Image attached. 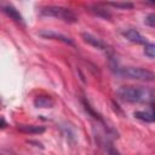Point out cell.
Wrapping results in <instances>:
<instances>
[{
  "mask_svg": "<svg viewBox=\"0 0 155 155\" xmlns=\"http://www.w3.org/2000/svg\"><path fill=\"white\" fill-rule=\"evenodd\" d=\"M110 69L116 75H120L126 79H132V80L150 82V81H154V78H155L154 73L148 69H143V68H138V67H120L117 61L114 59L113 57L110 58Z\"/></svg>",
  "mask_w": 155,
  "mask_h": 155,
  "instance_id": "obj_1",
  "label": "cell"
},
{
  "mask_svg": "<svg viewBox=\"0 0 155 155\" xmlns=\"http://www.w3.org/2000/svg\"><path fill=\"white\" fill-rule=\"evenodd\" d=\"M117 96L121 101L128 103H151L153 91L138 86H121L117 90Z\"/></svg>",
  "mask_w": 155,
  "mask_h": 155,
  "instance_id": "obj_2",
  "label": "cell"
},
{
  "mask_svg": "<svg viewBox=\"0 0 155 155\" xmlns=\"http://www.w3.org/2000/svg\"><path fill=\"white\" fill-rule=\"evenodd\" d=\"M40 13H41V16L59 18V19L67 22V23H75V22H78L76 13L71 8L63 7V6H54V5L44 6V7H41Z\"/></svg>",
  "mask_w": 155,
  "mask_h": 155,
  "instance_id": "obj_3",
  "label": "cell"
},
{
  "mask_svg": "<svg viewBox=\"0 0 155 155\" xmlns=\"http://www.w3.org/2000/svg\"><path fill=\"white\" fill-rule=\"evenodd\" d=\"M122 35H124L128 41L134 42V44H143V45H145V44L149 42V41L147 40V38H144V36H143L137 29H134V28H128V29L124 30V31H122Z\"/></svg>",
  "mask_w": 155,
  "mask_h": 155,
  "instance_id": "obj_4",
  "label": "cell"
},
{
  "mask_svg": "<svg viewBox=\"0 0 155 155\" xmlns=\"http://www.w3.org/2000/svg\"><path fill=\"white\" fill-rule=\"evenodd\" d=\"M39 35L42 36V38H46V39H54V40H59V41H62V42H64V44L74 45V42H73V40H71L70 38H68V36H65V35H63V34L56 33V31H53V30H42V31L39 33Z\"/></svg>",
  "mask_w": 155,
  "mask_h": 155,
  "instance_id": "obj_5",
  "label": "cell"
},
{
  "mask_svg": "<svg viewBox=\"0 0 155 155\" xmlns=\"http://www.w3.org/2000/svg\"><path fill=\"white\" fill-rule=\"evenodd\" d=\"M82 39H84L85 42H87L88 45H91V46H93V47H96V48H99V50H107L105 44H104L101 39L93 36L92 34L82 33Z\"/></svg>",
  "mask_w": 155,
  "mask_h": 155,
  "instance_id": "obj_6",
  "label": "cell"
},
{
  "mask_svg": "<svg viewBox=\"0 0 155 155\" xmlns=\"http://www.w3.org/2000/svg\"><path fill=\"white\" fill-rule=\"evenodd\" d=\"M2 11H4L8 17H11L15 22H17V23H19V24H24V21H23L22 15H21V13L17 11V8L13 7L12 5H5V6L2 7Z\"/></svg>",
  "mask_w": 155,
  "mask_h": 155,
  "instance_id": "obj_7",
  "label": "cell"
},
{
  "mask_svg": "<svg viewBox=\"0 0 155 155\" xmlns=\"http://www.w3.org/2000/svg\"><path fill=\"white\" fill-rule=\"evenodd\" d=\"M53 104L54 102L50 96H38L34 99V105L36 108H52Z\"/></svg>",
  "mask_w": 155,
  "mask_h": 155,
  "instance_id": "obj_8",
  "label": "cell"
},
{
  "mask_svg": "<svg viewBox=\"0 0 155 155\" xmlns=\"http://www.w3.org/2000/svg\"><path fill=\"white\" fill-rule=\"evenodd\" d=\"M18 130L24 132V133H33V134H39L45 132V127L44 126H39V125H18Z\"/></svg>",
  "mask_w": 155,
  "mask_h": 155,
  "instance_id": "obj_9",
  "label": "cell"
},
{
  "mask_svg": "<svg viewBox=\"0 0 155 155\" xmlns=\"http://www.w3.org/2000/svg\"><path fill=\"white\" fill-rule=\"evenodd\" d=\"M134 117L143 121V122H153L154 121V114L151 110H137L133 113Z\"/></svg>",
  "mask_w": 155,
  "mask_h": 155,
  "instance_id": "obj_10",
  "label": "cell"
},
{
  "mask_svg": "<svg viewBox=\"0 0 155 155\" xmlns=\"http://www.w3.org/2000/svg\"><path fill=\"white\" fill-rule=\"evenodd\" d=\"M144 53L147 57H149L150 59H154L155 57V45L153 42H148L144 45Z\"/></svg>",
  "mask_w": 155,
  "mask_h": 155,
  "instance_id": "obj_11",
  "label": "cell"
},
{
  "mask_svg": "<svg viewBox=\"0 0 155 155\" xmlns=\"http://www.w3.org/2000/svg\"><path fill=\"white\" fill-rule=\"evenodd\" d=\"M107 5H110V6L116 7V8H122V10H127V8L133 7L132 2H108Z\"/></svg>",
  "mask_w": 155,
  "mask_h": 155,
  "instance_id": "obj_12",
  "label": "cell"
},
{
  "mask_svg": "<svg viewBox=\"0 0 155 155\" xmlns=\"http://www.w3.org/2000/svg\"><path fill=\"white\" fill-rule=\"evenodd\" d=\"M145 24H148L149 27H155V15L154 13H150V15H148L147 16V18H145Z\"/></svg>",
  "mask_w": 155,
  "mask_h": 155,
  "instance_id": "obj_13",
  "label": "cell"
},
{
  "mask_svg": "<svg viewBox=\"0 0 155 155\" xmlns=\"http://www.w3.org/2000/svg\"><path fill=\"white\" fill-rule=\"evenodd\" d=\"M107 150H108V154H109V155H121V154H120V151H119L115 147H113L111 144H109V145H108Z\"/></svg>",
  "mask_w": 155,
  "mask_h": 155,
  "instance_id": "obj_14",
  "label": "cell"
},
{
  "mask_svg": "<svg viewBox=\"0 0 155 155\" xmlns=\"http://www.w3.org/2000/svg\"><path fill=\"white\" fill-rule=\"evenodd\" d=\"M4 125H5V121H4V120L0 117V126H1V127H4Z\"/></svg>",
  "mask_w": 155,
  "mask_h": 155,
  "instance_id": "obj_15",
  "label": "cell"
}]
</instances>
